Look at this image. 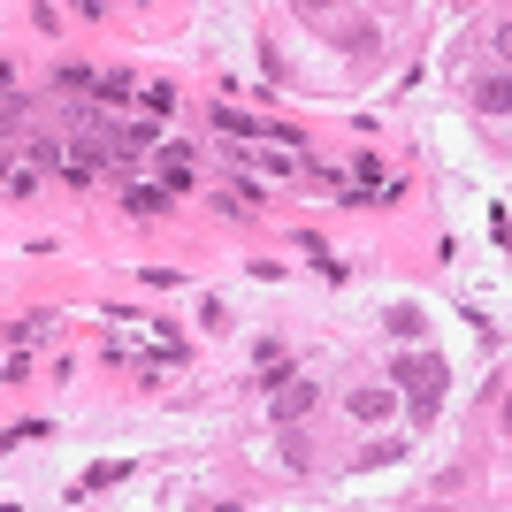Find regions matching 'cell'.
<instances>
[{"instance_id": "1", "label": "cell", "mask_w": 512, "mask_h": 512, "mask_svg": "<svg viewBox=\"0 0 512 512\" xmlns=\"http://www.w3.org/2000/svg\"><path fill=\"white\" fill-rule=\"evenodd\" d=\"M390 383L413 398V421H436V406H444V360H436V352H398V360H390Z\"/></svg>"}, {"instance_id": "2", "label": "cell", "mask_w": 512, "mask_h": 512, "mask_svg": "<svg viewBox=\"0 0 512 512\" xmlns=\"http://www.w3.org/2000/svg\"><path fill=\"white\" fill-rule=\"evenodd\" d=\"M321 406V383L314 375H291L283 390H268V413H276V428H291V421H306V413Z\"/></svg>"}, {"instance_id": "3", "label": "cell", "mask_w": 512, "mask_h": 512, "mask_svg": "<svg viewBox=\"0 0 512 512\" xmlns=\"http://www.w3.org/2000/svg\"><path fill=\"white\" fill-rule=\"evenodd\" d=\"M153 161H161V192H199V161H192V146H153Z\"/></svg>"}, {"instance_id": "4", "label": "cell", "mask_w": 512, "mask_h": 512, "mask_svg": "<svg viewBox=\"0 0 512 512\" xmlns=\"http://www.w3.org/2000/svg\"><path fill=\"white\" fill-rule=\"evenodd\" d=\"M39 161L31 153H8V169H0V199H39Z\"/></svg>"}, {"instance_id": "5", "label": "cell", "mask_w": 512, "mask_h": 512, "mask_svg": "<svg viewBox=\"0 0 512 512\" xmlns=\"http://www.w3.org/2000/svg\"><path fill=\"white\" fill-rule=\"evenodd\" d=\"M115 482H130V467H123V459H100V467H92L85 482H77V490H69V505H85L92 490H115Z\"/></svg>"}, {"instance_id": "6", "label": "cell", "mask_w": 512, "mask_h": 512, "mask_svg": "<svg viewBox=\"0 0 512 512\" xmlns=\"http://www.w3.org/2000/svg\"><path fill=\"white\" fill-rule=\"evenodd\" d=\"M214 130H222V138H260V115H237V107H214Z\"/></svg>"}, {"instance_id": "7", "label": "cell", "mask_w": 512, "mask_h": 512, "mask_svg": "<svg viewBox=\"0 0 512 512\" xmlns=\"http://www.w3.org/2000/svg\"><path fill=\"white\" fill-rule=\"evenodd\" d=\"M92 77H100L92 62H62V69H54V92H77V100H85V92H92Z\"/></svg>"}, {"instance_id": "8", "label": "cell", "mask_w": 512, "mask_h": 512, "mask_svg": "<svg viewBox=\"0 0 512 512\" xmlns=\"http://www.w3.org/2000/svg\"><path fill=\"white\" fill-rule=\"evenodd\" d=\"M123 207H130V214H161V207H169V192H161V184H130Z\"/></svg>"}, {"instance_id": "9", "label": "cell", "mask_w": 512, "mask_h": 512, "mask_svg": "<svg viewBox=\"0 0 512 512\" xmlns=\"http://www.w3.org/2000/svg\"><path fill=\"white\" fill-rule=\"evenodd\" d=\"M474 100H482V115H497V123H505V69H497V77H482V85H474Z\"/></svg>"}, {"instance_id": "10", "label": "cell", "mask_w": 512, "mask_h": 512, "mask_svg": "<svg viewBox=\"0 0 512 512\" xmlns=\"http://www.w3.org/2000/svg\"><path fill=\"white\" fill-rule=\"evenodd\" d=\"M291 375H306V367H291V360H276V352H268V367H260L253 383H260V398H268V390H283Z\"/></svg>"}, {"instance_id": "11", "label": "cell", "mask_w": 512, "mask_h": 512, "mask_svg": "<svg viewBox=\"0 0 512 512\" xmlns=\"http://www.w3.org/2000/svg\"><path fill=\"white\" fill-rule=\"evenodd\" d=\"M390 413V390H352V421H383Z\"/></svg>"}, {"instance_id": "12", "label": "cell", "mask_w": 512, "mask_h": 512, "mask_svg": "<svg viewBox=\"0 0 512 512\" xmlns=\"http://www.w3.org/2000/svg\"><path fill=\"white\" fill-rule=\"evenodd\" d=\"M390 337H406V344L421 337V306H398V314H390Z\"/></svg>"}, {"instance_id": "13", "label": "cell", "mask_w": 512, "mask_h": 512, "mask_svg": "<svg viewBox=\"0 0 512 512\" xmlns=\"http://www.w3.org/2000/svg\"><path fill=\"white\" fill-rule=\"evenodd\" d=\"M46 321H54V314H23L16 329H8V344H31V337H46Z\"/></svg>"}, {"instance_id": "14", "label": "cell", "mask_w": 512, "mask_h": 512, "mask_svg": "<svg viewBox=\"0 0 512 512\" xmlns=\"http://www.w3.org/2000/svg\"><path fill=\"white\" fill-rule=\"evenodd\" d=\"M329 8H337V0H299V16L314 23V16H329Z\"/></svg>"}, {"instance_id": "15", "label": "cell", "mask_w": 512, "mask_h": 512, "mask_svg": "<svg viewBox=\"0 0 512 512\" xmlns=\"http://www.w3.org/2000/svg\"><path fill=\"white\" fill-rule=\"evenodd\" d=\"M0 92H16V69H8V62H0Z\"/></svg>"}]
</instances>
